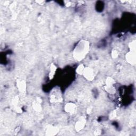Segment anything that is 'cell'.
Wrapping results in <instances>:
<instances>
[{
  "label": "cell",
  "instance_id": "obj_1",
  "mask_svg": "<svg viewBox=\"0 0 136 136\" xmlns=\"http://www.w3.org/2000/svg\"><path fill=\"white\" fill-rule=\"evenodd\" d=\"M89 43L86 40H82L79 42L73 51V57L76 60L81 61L88 54Z\"/></svg>",
  "mask_w": 136,
  "mask_h": 136
},
{
  "label": "cell",
  "instance_id": "obj_10",
  "mask_svg": "<svg viewBox=\"0 0 136 136\" xmlns=\"http://www.w3.org/2000/svg\"><path fill=\"white\" fill-rule=\"evenodd\" d=\"M85 69V67L84 65L83 64L79 65L76 70V73H78L79 74H82L83 73H84Z\"/></svg>",
  "mask_w": 136,
  "mask_h": 136
},
{
  "label": "cell",
  "instance_id": "obj_4",
  "mask_svg": "<svg viewBox=\"0 0 136 136\" xmlns=\"http://www.w3.org/2000/svg\"><path fill=\"white\" fill-rule=\"evenodd\" d=\"M125 59L129 64L135 65L136 64V53L130 51L127 54Z\"/></svg>",
  "mask_w": 136,
  "mask_h": 136
},
{
  "label": "cell",
  "instance_id": "obj_3",
  "mask_svg": "<svg viewBox=\"0 0 136 136\" xmlns=\"http://www.w3.org/2000/svg\"><path fill=\"white\" fill-rule=\"evenodd\" d=\"M86 120L85 116H82L79 120L76 121L75 125V128L76 131H80L84 128V127L86 124Z\"/></svg>",
  "mask_w": 136,
  "mask_h": 136
},
{
  "label": "cell",
  "instance_id": "obj_8",
  "mask_svg": "<svg viewBox=\"0 0 136 136\" xmlns=\"http://www.w3.org/2000/svg\"><path fill=\"white\" fill-rule=\"evenodd\" d=\"M33 108L37 112H40L42 110V106L40 105V103L39 102L36 101L35 102H34L33 103Z\"/></svg>",
  "mask_w": 136,
  "mask_h": 136
},
{
  "label": "cell",
  "instance_id": "obj_12",
  "mask_svg": "<svg viewBox=\"0 0 136 136\" xmlns=\"http://www.w3.org/2000/svg\"><path fill=\"white\" fill-rule=\"evenodd\" d=\"M129 46L130 50V51H131V52H135V51H136V41L135 40L131 42L129 44Z\"/></svg>",
  "mask_w": 136,
  "mask_h": 136
},
{
  "label": "cell",
  "instance_id": "obj_15",
  "mask_svg": "<svg viewBox=\"0 0 136 136\" xmlns=\"http://www.w3.org/2000/svg\"><path fill=\"white\" fill-rule=\"evenodd\" d=\"M91 110H92V107H89L88 108V110H87V113L90 114L91 112Z\"/></svg>",
  "mask_w": 136,
  "mask_h": 136
},
{
  "label": "cell",
  "instance_id": "obj_2",
  "mask_svg": "<svg viewBox=\"0 0 136 136\" xmlns=\"http://www.w3.org/2000/svg\"><path fill=\"white\" fill-rule=\"evenodd\" d=\"M82 75L88 81H92L95 76V73L93 68H85V70Z\"/></svg>",
  "mask_w": 136,
  "mask_h": 136
},
{
  "label": "cell",
  "instance_id": "obj_14",
  "mask_svg": "<svg viewBox=\"0 0 136 136\" xmlns=\"http://www.w3.org/2000/svg\"><path fill=\"white\" fill-rule=\"evenodd\" d=\"M116 116V111H113L110 114V119H114L115 117Z\"/></svg>",
  "mask_w": 136,
  "mask_h": 136
},
{
  "label": "cell",
  "instance_id": "obj_6",
  "mask_svg": "<svg viewBox=\"0 0 136 136\" xmlns=\"http://www.w3.org/2000/svg\"><path fill=\"white\" fill-rule=\"evenodd\" d=\"M76 105L73 103H68L65 105L64 110L67 112L69 113L73 114L75 113L76 110Z\"/></svg>",
  "mask_w": 136,
  "mask_h": 136
},
{
  "label": "cell",
  "instance_id": "obj_7",
  "mask_svg": "<svg viewBox=\"0 0 136 136\" xmlns=\"http://www.w3.org/2000/svg\"><path fill=\"white\" fill-rule=\"evenodd\" d=\"M17 87L20 92L23 93L26 89V84L23 80H18L17 81Z\"/></svg>",
  "mask_w": 136,
  "mask_h": 136
},
{
  "label": "cell",
  "instance_id": "obj_9",
  "mask_svg": "<svg viewBox=\"0 0 136 136\" xmlns=\"http://www.w3.org/2000/svg\"><path fill=\"white\" fill-rule=\"evenodd\" d=\"M115 83V81L113 80V79L110 78V77H108L106 79V86H113V85Z\"/></svg>",
  "mask_w": 136,
  "mask_h": 136
},
{
  "label": "cell",
  "instance_id": "obj_5",
  "mask_svg": "<svg viewBox=\"0 0 136 136\" xmlns=\"http://www.w3.org/2000/svg\"><path fill=\"white\" fill-rule=\"evenodd\" d=\"M45 132L47 136H54L59 132V129L52 125H49L46 128Z\"/></svg>",
  "mask_w": 136,
  "mask_h": 136
},
{
  "label": "cell",
  "instance_id": "obj_11",
  "mask_svg": "<svg viewBox=\"0 0 136 136\" xmlns=\"http://www.w3.org/2000/svg\"><path fill=\"white\" fill-rule=\"evenodd\" d=\"M56 66L52 64L51 66V69H50V78H52L53 77V76H54L55 74V72L56 71Z\"/></svg>",
  "mask_w": 136,
  "mask_h": 136
},
{
  "label": "cell",
  "instance_id": "obj_13",
  "mask_svg": "<svg viewBox=\"0 0 136 136\" xmlns=\"http://www.w3.org/2000/svg\"><path fill=\"white\" fill-rule=\"evenodd\" d=\"M111 55H112V56L113 58H114V59L116 58V57H118L119 56L118 51L115 50H113L112 51Z\"/></svg>",
  "mask_w": 136,
  "mask_h": 136
}]
</instances>
